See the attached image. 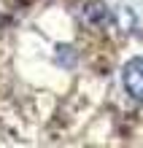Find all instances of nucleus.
<instances>
[{"instance_id": "f257e3e1", "label": "nucleus", "mask_w": 143, "mask_h": 148, "mask_svg": "<svg viewBox=\"0 0 143 148\" xmlns=\"http://www.w3.org/2000/svg\"><path fill=\"white\" fill-rule=\"evenodd\" d=\"M122 84L132 100L143 102V57H132L122 67Z\"/></svg>"}]
</instances>
